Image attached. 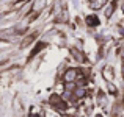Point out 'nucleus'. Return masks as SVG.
<instances>
[{
	"label": "nucleus",
	"mask_w": 124,
	"mask_h": 117,
	"mask_svg": "<svg viewBox=\"0 0 124 117\" xmlns=\"http://www.w3.org/2000/svg\"><path fill=\"white\" fill-rule=\"evenodd\" d=\"M77 75H79V72H77L76 69H68L66 72H64V75H63V80L66 81V83H74Z\"/></svg>",
	"instance_id": "1"
},
{
	"label": "nucleus",
	"mask_w": 124,
	"mask_h": 117,
	"mask_svg": "<svg viewBox=\"0 0 124 117\" xmlns=\"http://www.w3.org/2000/svg\"><path fill=\"white\" fill-rule=\"evenodd\" d=\"M85 94H86V91H85V87H82V86H79V87L74 89V95H76L77 98H83Z\"/></svg>",
	"instance_id": "2"
},
{
	"label": "nucleus",
	"mask_w": 124,
	"mask_h": 117,
	"mask_svg": "<svg viewBox=\"0 0 124 117\" xmlns=\"http://www.w3.org/2000/svg\"><path fill=\"white\" fill-rule=\"evenodd\" d=\"M86 24L90 25V27H96V25H99V19H97L96 16H88L86 17Z\"/></svg>",
	"instance_id": "3"
},
{
	"label": "nucleus",
	"mask_w": 124,
	"mask_h": 117,
	"mask_svg": "<svg viewBox=\"0 0 124 117\" xmlns=\"http://www.w3.org/2000/svg\"><path fill=\"white\" fill-rule=\"evenodd\" d=\"M74 89H76V87H74L72 83H68V84H66V91H74Z\"/></svg>",
	"instance_id": "4"
},
{
	"label": "nucleus",
	"mask_w": 124,
	"mask_h": 117,
	"mask_svg": "<svg viewBox=\"0 0 124 117\" xmlns=\"http://www.w3.org/2000/svg\"><path fill=\"white\" fill-rule=\"evenodd\" d=\"M121 58H124V48L121 50Z\"/></svg>",
	"instance_id": "5"
},
{
	"label": "nucleus",
	"mask_w": 124,
	"mask_h": 117,
	"mask_svg": "<svg viewBox=\"0 0 124 117\" xmlns=\"http://www.w3.org/2000/svg\"><path fill=\"white\" fill-rule=\"evenodd\" d=\"M123 11H124V3H123Z\"/></svg>",
	"instance_id": "6"
},
{
	"label": "nucleus",
	"mask_w": 124,
	"mask_h": 117,
	"mask_svg": "<svg viewBox=\"0 0 124 117\" xmlns=\"http://www.w3.org/2000/svg\"><path fill=\"white\" fill-rule=\"evenodd\" d=\"M123 73H124V66H123Z\"/></svg>",
	"instance_id": "7"
}]
</instances>
